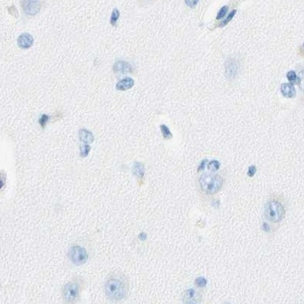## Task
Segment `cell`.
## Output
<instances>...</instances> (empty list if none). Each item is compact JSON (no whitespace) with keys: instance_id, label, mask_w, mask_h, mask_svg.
<instances>
[{"instance_id":"13","label":"cell","mask_w":304,"mask_h":304,"mask_svg":"<svg viewBox=\"0 0 304 304\" xmlns=\"http://www.w3.org/2000/svg\"><path fill=\"white\" fill-rule=\"evenodd\" d=\"M197 293L194 289H189L186 290L183 294V303L185 304H192L196 301Z\"/></svg>"},{"instance_id":"17","label":"cell","mask_w":304,"mask_h":304,"mask_svg":"<svg viewBox=\"0 0 304 304\" xmlns=\"http://www.w3.org/2000/svg\"><path fill=\"white\" fill-rule=\"evenodd\" d=\"M207 280L205 278H202V277H199L195 281V283L198 288H205L207 285Z\"/></svg>"},{"instance_id":"5","label":"cell","mask_w":304,"mask_h":304,"mask_svg":"<svg viewBox=\"0 0 304 304\" xmlns=\"http://www.w3.org/2000/svg\"><path fill=\"white\" fill-rule=\"evenodd\" d=\"M69 258L74 264L81 265L86 262L88 259V254L85 249L76 246L70 249Z\"/></svg>"},{"instance_id":"14","label":"cell","mask_w":304,"mask_h":304,"mask_svg":"<svg viewBox=\"0 0 304 304\" xmlns=\"http://www.w3.org/2000/svg\"><path fill=\"white\" fill-rule=\"evenodd\" d=\"M220 166H221V163L217 160H212L208 163V168L210 171L215 172L217 170H219Z\"/></svg>"},{"instance_id":"8","label":"cell","mask_w":304,"mask_h":304,"mask_svg":"<svg viewBox=\"0 0 304 304\" xmlns=\"http://www.w3.org/2000/svg\"><path fill=\"white\" fill-rule=\"evenodd\" d=\"M113 70L115 72L122 73V74L131 72L132 71L131 65L129 62L123 60H118L114 63Z\"/></svg>"},{"instance_id":"12","label":"cell","mask_w":304,"mask_h":304,"mask_svg":"<svg viewBox=\"0 0 304 304\" xmlns=\"http://www.w3.org/2000/svg\"><path fill=\"white\" fill-rule=\"evenodd\" d=\"M79 138L85 143H91L94 141V137L91 131L86 129H81L79 130Z\"/></svg>"},{"instance_id":"29","label":"cell","mask_w":304,"mask_h":304,"mask_svg":"<svg viewBox=\"0 0 304 304\" xmlns=\"http://www.w3.org/2000/svg\"><path fill=\"white\" fill-rule=\"evenodd\" d=\"M226 304H229V303H226Z\"/></svg>"},{"instance_id":"10","label":"cell","mask_w":304,"mask_h":304,"mask_svg":"<svg viewBox=\"0 0 304 304\" xmlns=\"http://www.w3.org/2000/svg\"><path fill=\"white\" fill-rule=\"evenodd\" d=\"M281 93L284 97L291 98L296 94V90L292 83H283L281 86Z\"/></svg>"},{"instance_id":"4","label":"cell","mask_w":304,"mask_h":304,"mask_svg":"<svg viewBox=\"0 0 304 304\" xmlns=\"http://www.w3.org/2000/svg\"><path fill=\"white\" fill-rule=\"evenodd\" d=\"M80 283L78 281H70L63 289V298L68 304H72L79 296Z\"/></svg>"},{"instance_id":"26","label":"cell","mask_w":304,"mask_h":304,"mask_svg":"<svg viewBox=\"0 0 304 304\" xmlns=\"http://www.w3.org/2000/svg\"><path fill=\"white\" fill-rule=\"evenodd\" d=\"M262 230H263V231L266 232V233H268V232H269L270 230H271V228H270V226H269V223H266V222H263V223H262Z\"/></svg>"},{"instance_id":"3","label":"cell","mask_w":304,"mask_h":304,"mask_svg":"<svg viewBox=\"0 0 304 304\" xmlns=\"http://www.w3.org/2000/svg\"><path fill=\"white\" fill-rule=\"evenodd\" d=\"M285 210L283 205L278 201H270L265 207V217L272 223H279L283 220Z\"/></svg>"},{"instance_id":"25","label":"cell","mask_w":304,"mask_h":304,"mask_svg":"<svg viewBox=\"0 0 304 304\" xmlns=\"http://www.w3.org/2000/svg\"><path fill=\"white\" fill-rule=\"evenodd\" d=\"M207 163H208V160L207 159L203 160L201 162L200 165H199V168H198V172H200V171H201V170H205V165L207 164Z\"/></svg>"},{"instance_id":"1","label":"cell","mask_w":304,"mask_h":304,"mask_svg":"<svg viewBox=\"0 0 304 304\" xmlns=\"http://www.w3.org/2000/svg\"><path fill=\"white\" fill-rule=\"evenodd\" d=\"M128 289L127 280L121 274L110 275L106 281V294L109 299L113 301H119L124 299L128 293Z\"/></svg>"},{"instance_id":"19","label":"cell","mask_w":304,"mask_h":304,"mask_svg":"<svg viewBox=\"0 0 304 304\" xmlns=\"http://www.w3.org/2000/svg\"><path fill=\"white\" fill-rule=\"evenodd\" d=\"M236 13H237V10L234 9V10H233V11L231 12L230 13V14L228 15V16L226 18H225L224 20H223V21L221 22V26H224V25H226L228 23L229 21H230L232 20V18L234 17V15H236Z\"/></svg>"},{"instance_id":"16","label":"cell","mask_w":304,"mask_h":304,"mask_svg":"<svg viewBox=\"0 0 304 304\" xmlns=\"http://www.w3.org/2000/svg\"><path fill=\"white\" fill-rule=\"evenodd\" d=\"M119 11L117 8H114L112 12V14H111L110 17V24L112 25H116L117 22L118 21L119 18Z\"/></svg>"},{"instance_id":"28","label":"cell","mask_w":304,"mask_h":304,"mask_svg":"<svg viewBox=\"0 0 304 304\" xmlns=\"http://www.w3.org/2000/svg\"><path fill=\"white\" fill-rule=\"evenodd\" d=\"M303 49H304V43H303Z\"/></svg>"},{"instance_id":"20","label":"cell","mask_w":304,"mask_h":304,"mask_svg":"<svg viewBox=\"0 0 304 304\" xmlns=\"http://www.w3.org/2000/svg\"><path fill=\"white\" fill-rule=\"evenodd\" d=\"M49 119V117L48 115H47V114H43V115H41V117H40V119H39V122H40V126H41L42 128L45 127L47 122H48Z\"/></svg>"},{"instance_id":"22","label":"cell","mask_w":304,"mask_h":304,"mask_svg":"<svg viewBox=\"0 0 304 304\" xmlns=\"http://www.w3.org/2000/svg\"><path fill=\"white\" fill-rule=\"evenodd\" d=\"M298 83L300 89L303 90L304 91V70L300 71V75H299Z\"/></svg>"},{"instance_id":"24","label":"cell","mask_w":304,"mask_h":304,"mask_svg":"<svg viewBox=\"0 0 304 304\" xmlns=\"http://www.w3.org/2000/svg\"><path fill=\"white\" fill-rule=\"evenodd\" d=\"M256 170H256V167L255 165H252V166L249 167L248 172H247V175H248L249 177H254V175H255L256 173Z\"/></svg>"},{"instance_id":"27","label":"cell","mask_w":304,"mask_h":304,"mask_svg":"<svg viewBox=\"0 0 304 304\" xmlns=\"http://www.w3.org/2000/svg\"><path fill=\"white\" fill-rule=\"evenodd\" d=\"M186 3H187L189 6L194 7V6L198 3V1H187L186 2Z\"/></svg>"},{"instance_id":"18","label":"cell","mask_w":304,"mask_h":304,"mask_svg":"<svg viewBox=\"0 0 304 304\" xmlns=\"http://www.w3.org/2000/svg\"><path fill=\"white\" fill-rule=\"evenodd\" d=\"M228 6H223L218 12V15H217V17H216L217 19L219 20L221 19V18H223V17L225 16V15L227 14V12H228Z\"/></svg>"},{"instance_id":"2","label":"cell","mask_w":304,"mask_h":304,"mask_svg":"<svg viewBox=\"0 0 304 304\" xmlns=\"http://www.w3.org/2000/svg\"><path fill=\"white\" fill-rule=\"evenodd\" d=\"M199 183L203 192L208 195H214L221 189L223 180L217 174L203 173L199 179Z\"/></svg>"},{"instance_id":"7","label":"cell","mask_w":304,"mask_h":304,"mask_svg":"<svg viewBox=\"0 0 304 304\" xmlns=\"http://www.w3.org/2000/svg\"><path fill=\"white\" fill-rule=\"evenodd\" d=\"M34 43V38L32 35L28 33H23L18 37V45L22 49H28L32 46Z\"/></svg>"},{"instance_id":"21","label":"cell","mask_w":304,"mask_h":304,"mask_svg":"<svg viewBox=\"0 0 304 304\" xmlns=\"http://www.w3.org/2000/svg\"><path fill=\"white\" fill-rule=\"evenodd\" d=\"M287 77H288V80L290 82H296L297 80V76L294 71H288V74H287Z\"/></svg>"},{"instance_id":"11","label":"cell","mask_w":304,"mask_h":304,"mask_svg":"<svg viewBox=\"0 0 304 304\" xmlns=\"http://www.w3.org/2000/svg\"><path fill=\"white\" fill-rule=\"evenodd\" d=\"M135 81L130 77H126L119 81L117 84V89L119 90H126L130 89L134 85Z\"/></svg>"},{"instance_id":"15","label":"cell","mask_w":304,"mask_h":304,"mask_svg":"<svg viewBox=\"0 0 304 304\" xmlns=\"http://www.w3.org/2000/svg\"><path fill=\"white\" fill-rule=\"evenodd\" d=\"M160 130H161V132L162 134H163V136L164 137V138H166V139H170V138L173 137L171 131H170V129H169V128L167 127L166 125L162 124L160 125Z\"/></svg>"},{"instance_id":"6","label":"cell","mask_w":304,"mask_h":304,"mask_svg":"<svg viewBox=\"0 0 304 304\" xmlns=\"http://www.w3.org/2000/svg\"><path fill=\"white\" fill-rule=\"evenodd\" d=\"M40 3L39 1H24L22 2V8L26 14L33 15L39 12Z\"/></svg>"},{"instance_id":"9","label":"cell","mask_w":304,"mask_h":304,"mask_svg":"<svg viewBox=\"0 0 304 304\" xmlns=\"http://www.w3.org/2000/svg\"><path fill=\"white\" fill-rule=\"evenodd\" d=\"M226 76L229 78H233L238 71V65L237 61L233 59H228L226 62Z\"/></svg>"},{"instance_id":"23","label":"cell","mask_w":304,"mask_h":304,"mask_svg":"<svg viewBox=\"0 0 304 304\" xmlns=\"http://www.w3.org/2000/svg\"><path fill=\"white\" fill-rule=\"evenodd\" d=\"M90 149V147L88 145H83V146L81 147V154L82 156H86L87 154H88Z\"/></svg>"}]
</instances>
